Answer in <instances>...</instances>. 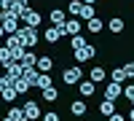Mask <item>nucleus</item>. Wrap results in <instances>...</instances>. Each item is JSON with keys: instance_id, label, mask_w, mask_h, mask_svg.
I'll use <instances>...</instances> for the list:
<instances>
[{"instance_id": "nucleus-1", "label": "nucleus", "mask_w": 134, "mask_h": 121, "mask_svg": "<svg viewBox=\"0 0 134 121\" xmlns=\"http://www.w3.org/2000/svg\"><path fill=\"white\" fill-rule=\"evenodd\" d=\"M16 35L21 38L24 49H32V46H38V40H40V38H38V30H35V27H27V24H24V27H19V32H16Z\"/></svg>"}, {"instance_id": "nucleus-2", "label": "nucleus", "mask_w": 134, "mask_h": 121, "mask_svg": "<svg viewBox=\"0 0 134 121\" xmlns=\"http://www.w3.org/2000/svg\"><path fill=\"white\" fill-rule=\"evenodd\" d=\"M0 27H3L5 35H14V32H19V19L8 16L5 11H0Z\"/></svg>"}, {"instance_id": "nucleus-3", "label": "nucleus", "mask_w": 134, "mask_h": 121, "mask_svg": "<svg viewBox=\"0 0 134 121\" xmlns=\"http://www.w3.org/2000/svg\"><path fill=\"white\" fill-rule=\"evenodd\" d=\"M3 11H5L8 16H14V19H21V16H24V11H27V6L19 3V0H5Z\"/></svg>"}, {"instance_id": "nucleus-4", "label": "nucleus", "mask_w": 134, "mask_h": 121, "mask_svg": "<svg viewBox=\"0 0 134 121\" xmlns=\"http://www.w3.org/2000/svg\"><path fill=\"white\" fill-rule=\"evenodd\" d=\"M94 54H97V49L91 46V43H86L83 49L72 51V57H75V62H78V65H83V62H88V59H94Z\"/></svg>"}, {"instance_id": "nucleus-5", "label": "nucleus", "mask_w": 134, "mask_h": 121, "mask_svg": "<svg viewBox=\"0 0 134 121\" xmlns=\"http://www.w3.org/2000/svg\"><path fill=\"white\" fill-rule=\"evenodd\" d=\"M62 78H64V83H67V86H75V83H81L83 70H81V67H67V70L62 73Z\"/></svg>"}, {"instance_id": "nucleus-6", "label": "nucleus", "mask_w": 134, "mask_h": 121, "mask_svg": "<svg viewBox=\"0 0 134 121\" xmlns=\"http://www.w3.org/2000/svg\"><path fill=\"white\" fill-rule=\"evenodd\" d=\"M21 22H24L27 27H38L40 22H43V16L38 14L35 8H30V6H27V11H24V16H21Z\"/></svg>"}, {"instance_id": "nucleus-7", "label": "nucleus", "mask_w": 134, "mask_h": 121, "mask_svg": "<svg viewBox=\"0 0 134 121\" xmlns=\"http://www.w3.org/2000/svg\"><path fill=\"white\" fill-rule=\"evenodd\" d=\"M21 111H24L27 121H35V118H40V108H38V102H35V100H27Z\"/></svg>"}, {"instance_id": "nucleus-8", "label": "nucleus", "mask_w": 134, "mask_h": 121, "mask_svg": "<svg viewBox=\"0 0 134 121\" xmlns=\"http://www.w3.org/2000/svg\"><path fill=\"white\" fill-rule=\"evenodd\" d=\"M35 62H38V54H35V51H30V49L21 51V57H19V65H21V67H35Z\"/></svg>"}, {"instance_id": "nucleus-9", "label": "nucleus", "mask_w": 134, "mask_h": 121, "mask_svg": "<svg viewBox=\"0 0 134 121\" xmlns=\"http://www.w3.org/2000/svg\"><path fill=\"white\" fill-rule=\"evenodd\" d=\"M54 67V59L48 57V54H43V57H38V62H35V70L38 73H48Z\"/></svg>"}, {"instance_id": "nucleus-10", "label": "nucleus", "mask_w": 134, "mask_h": 121, "mask_svg": "<svg viewBox=\"0 0 134 121\" xmlns=\"http://www.w3.org/2000/svg\"><path fill=\"white\" fill-rule=\"evenodd\" d=\"M64 32H67V35H81V22H78V19H67L64 27H62V35H64Z\"/></svg>"}, {"instance_id": "nucleus-11", "label": "nucleus", "mask_w": 134, "mask_h": 121, "mask_svg": "<svg viewBox=\"0 0 134 121\" xmlns=\"http://www.w3.org/2000/svg\"><path fill=\"white\" fill-rule=\"evenodd\" d=\"M121 94H124V86L110 81V83H107V89H105V100H115V97H121Z\"/></svg>"}, {"instance_id": "nucleus-12", "label": "nucleus", "mask_w": 134, "mask_h": 121, "mask_svg": "<svg viewBox=\"0 0 134 121\" xmlns=\"http://www.w3.org/2000/svg\"><path fill=\"white\" fill-rule=\"evenodd\" d=\"M51 22H54V27H59V30H62V27H64V22H67L64 11H62V8H54V11H51Z\"/></svg>"}, {"instance_id": "nucleus-13", "label": "nucleus", "mask_w": 134, "mask_h": 121, "mask_svg": "<svg viewBox=\"0 0 134 121\" xmlns=\"http://www.w3.org/2000/svg\"><path fill=\"white\" fill-rule=\"evenodd\" d=\"M62 38V30L59 27H48L46 32H43V40H46V43H57Z\"/></svg>"}, {"instance_id": "nucleus-14", "label": "nucleus", "mask_w": 134, "mask_h": 121, "mask_svg": "<svg viewBox=\"0 0 134 121\" xmlns=\"http://www.w3.org/2000/svg\"><path fill=\"white\" fill-rule=\"evenodd\" d=\"M99 113L110 118V116L115 113V100H102V102H99Z\"/></svg>"}, {"instance_id": "nucleus-15", "label": "nucleus", "mask_w": 134, "mask_h": 121, "mask_svg": "<svg viewBox=\"0 0 134 121\" xmlns=\"http://www.w3.org/2000/svg\"><path fill=\"white\" fill-rule=\"evenodd\" d=\"M88 81H91V83H102V81H107V73L102 67H94L91 73H88Z\"/></svg>"}, {"instance_id": "nucleus-16", "label": "nucleus", "mask_w": 134, "mask_h": 121, "mask_svg": "<svg viewBox=\"0 0 134 121\" xmlns=\"http://www.w3.org/2000/svg\"><path fill=\"white\" fill-rule=\"evenodd\" d=\"M14 65V57H11V51L5 46H0V67H11Z\"/></svg>"}, {"instance_id": "nucleus-17", "label": "nucleus", "mask_w": 134, "mask_h": 121, "mask_svg": "<svg viewBox=\"0 0 134 121\" xmlns=\"http://www.w3.org/2000/svg\"><path fill=\"white\" fill-rule=\"evenodd\" d=\"M38 75H40V73H38L35 67H24V73H21V78H24V81H27L30 86H35V81H38Z\"/></svg>"}, {"instance_id": "nucleus-18", "label": "nucleus", "mask_w": 134, "mask_h": 121, "mask_svg": "<svg viewBox=\"0 0 134 121\" xmlns=\"http://www.w3.org/2000/svg\"><path fill=\"white\" fill-rule=\"evenodd\" d=\"M78 89H81V94H83V97H91V94H94V89H97V83H91V81H81V83H78Z\"/></svg>"}, {"instance_id": "nucleus-19", "label": "nucleus", "mask_w": 134, "mask_h": 121, "mask_svg": "<svg viewBox=\"0 0 134 121\" xmlns=\"http://www.w3.org/2000/svg\"><path fill=\"white\" fill-rule=\"evenodd\" d=\"M97 16V11H94V6H86L83 3V8H81V14H78V19H83V22H88V19H94Z\"/></svg>"}, {"instance_id": "nucleus-20", "label": "nucleus", "mask_w": 134, "mask_h": 121, "mask_svg": "<svg viewBox=\"0 0 134 121\" xmlns=\"http://www.w3.org/2000/svg\"><path fill=\"white\" fill-rule=\"evenodd\" d=\"M107 30H110V32H115V35H118V32L124 30V19H121V16L110 19V22H107Z\"/></svg>"}, {"instance_id": "nucleus-21", "label": "nucleus", "mask_w": 134, "mask_h": 121, "mask_svg": "<svg viewBox=\"0 0 134 121\" xmlns=\"http://www.w3.org/2000/svg\"><path fill=\"white\" fill-rule=\"evenodd\" d=\"M35 86H38L40 92H43V89H48V86H51V75H48V73H40V75H38V81H35Z\"/></svg>"}, {"instance_id": "nucleus-22", "label": "nucleus", "mask_w": 134, "mask_h": 121, "mask_svg": "<svg viewBox=\"0 0 134 121\" xmlns=\"http://www.w3.org/2000/svg\"><path fill=\"white\" fill-rule=\"evenodd\" d=\"M70 113H72V116H83V113H86V102H83V100H75V102L70 105Z\"/></svg>"}, {"instance_id": "nucleus-23", "label": "nucleus", "mask_w": 134, "mask_h": 121, "mask_svg": "<svg viewBox=\"0 0 134 121\" xmlns=\"http://www.w3.org/2000/svg\"><path fill=\"white\" fill-rule=\"evenodd\" d=\"M5 73L11 75V78H21V73H24V67H21L19 62H14V65H11V67H5Z\"/></svg>"}, {"instance_id": "nucleus-24", "label": "nucleus", "mask_w": 134, "mask_h": 121, "mask_svg": "<svg viewBox=\"0 0 134 121\" xmlns=\"http://www.w3.org/2000/svg\"><path fill=\"white\" fill-rule=\"evenodd\" d=\"M8 118H11V121H27V116H24L21 108H11V111H8Z\"/></svg>"}, {"instance_id": "nucleus-25", "label": "nucleus", "mask_w": 134, "mask_h": 121, "mask_svg": "<svg viewBox=\"0 0 134 121\" xmlns=\"http://www.w3.org/2000/svg\"><path fill=\"white\" fill-rule=\"evenodd\" d=\"M14 89H16V94H27V92H30V83H27L24 78H16V81H14Z\"/></svg>"}, {"instance_id": "nucleus-26", "label": "nucleus", "mask_w": 134, "mask_h": 121, "mask_svg": "<svg viewBox=\"0 0 134 121\" xmlns=\"http://www.w3.org/2000/svg\"><path fill=\"white\" fill-rule=\"evenodd\" d=\"M57 97H59V92L54 89V86H48V89H43V100H46V102H57Z\"/></svg>"}, {"instance_id": "nucleus-27", "label": "nucleus", "mask_w": 134, "mask_h": 121, "mask_svg": "<svg viewBox=\"0 0 134 121\" xmlns=\"http://www.w3.org/2000/svg\"><path fill=\"white\" fill-rule=\"evenodd\" d=\"M86 27H88V32H99V30H102V19H99V16L88 19V22H86Z\"/></svg>"}, {"instance_id": "nucleus-28", "label": "nucleus", "mask_w": 134, "mask_h": 121, "mask_svg": "<svg viewBox=\"0 0 134 121\" xmlns=\"http://www.w3.org/2000/svg\"><path fill=\"white\" fill-rule=\"evenodd\" d=\"M0 97H3L5 102H14L19 94H16V89H14V86H8V89H3V92H0Z\"/></svg>"}, {"instance_id": "nucleus-29", "label": "nucleus", "mask_w": 134, "mask_h": 121, "mask_svg": "<svg viewBox=\"0 0 134 121\" xmlns=\"http://www.w3.org/2000/svg\"><path fill=\"white\" fill-rule=\"evenodd\" d=\"M126 78H129V75H126L124 67H115V70H113V83H124Z\"/></svg>"}, {"instance_id": "nucleus-30", "label": "nucleus", "mask_w": 134, "mask_h": 121, "mask_svg": "<svg viewBox=\"0 0 134 121\" xmlns=\"http://www.w3.org/2000/svg\"><path fill=\"white\" fill-rule=\"evenodd\" d=\"M70 46H72V51H78V49H83V46H86V38H83V35H72V40H70Z\"/></svg>"}, {"instance_id": "nucleus-31", "label": "nucleus", "mask_w": 134, "mask_h": 121, "mask_svg": "<svg viewBox=\"0 0 134 121\" xmlns=\"http://www.w3.org/2000/svg\"><path fill=\"white\" fill-rule=\"evenodd\" d=\"M81 8H83V3H81V0H72V3L67 6V11H70V14H75V16L81 14Z\"/></svg>"}, {"instance_id": "nucleus-32", "label": "nucleus", "mask_w": 134, "mask_h": 121, "mask_svg": "<svg viewBox=\"0 0 134 121\" xmlns=\"http://www.w3.org/2000/svg\"><path fill=\"white\" fill-rule=\"evenodd\" d=\"M124 97H126V100H131V102H134V86H131V83H129L126 89H124Z\"/></svg>"}, {"instance_id": "nucleus-33", "label": "nucleus", "mask_w": 134, "mask_h": 121, "mask_svg": "<svg viewBox=\"0 0 134 121\" xmlns=\"http://www.w3.org/2000/svg\"><path fill=\"white\" fill-rule=\"evenodd\" d=\"M43 121H59V116H57V113H46V116H43Z\"/></svg>"}, {"instance_id": "nucleus-34", "label": "nucleus", "mask_w": 134, "mask_h": 121, "mask_svg": "<svg viewBox=\"0 0 134 121\" xmlns=\"http://www.w3.org/2000/svg\"><path fill=\"white\" fill-rule=\"evenodd\" d=\"M107 121H126V118H124V116H121V113H113V116H110Z\"/></svg>"}, {"instance_id": "nucleus-35", "label": "nucleus", "mask_w": 134, "mask_h": 121, "mask_svg": "<svg viewBox=\"0 0 134 121\" xmlns=\"http://www.w3.org/2000/svg\"><path fill=\"white\" fill-rule=\"evenodd\" d=\"M126 67H129V70H131V75H134V59H131V65H126Z\"/></svg>"}, {"instance_id": "nucleus-36", "label": "nucleus", "mask_w": 134, "mask_h": 121, "mask_svg": "<svg viewBox=\"0 0 134 121\" xmlns=\"http://www.w3.org/2000/svg\"><path fill=\"white\" fill-rule=\"evenodd\" d=\"M3 6H5V0H0V11H3Z\"/></svg>"}, {"instance_id": "nucleus-37", "label": "nucleus", "mask_w": 134, "mask_h": 121, "mask_svg": "<svg viewBox=\"0 0 134 121\" xmlns=\"http://www.w3.org/2000/svg\"><path fill=\"white\" fill-rule=\"evenodd\" d=\"M3 35H5V32H3V27H0V38H3Z\"/></svg>"}, {"instance_id": "nucleus-38", "label": "nucleus", "mask_w": 134, "mask_h": 121, "mask_svg": "<svg viewBox=\"0 0 134 121\" xmlns=\"http://www.w3.org/2000/svg\"><path fill=\"white\" fill-rule=\"evenodd\" d=\"M131 121H134V108H131Z\"/></svg>"}, {"instance_id": "nucleus-39", "label": "nucleus", "mask_w": 134, "mask_h": 121, "mask_svg": "<svg viewBox=\"0 0 134 121\" xmlns=\"http://www.w3.org/2000/svg\"><path fill=\"white\" fill-rule=\"evenodd\" d=\"M3 121H11V118H8V116H5V118H3Z\"/></svg>"}]
</instances>
